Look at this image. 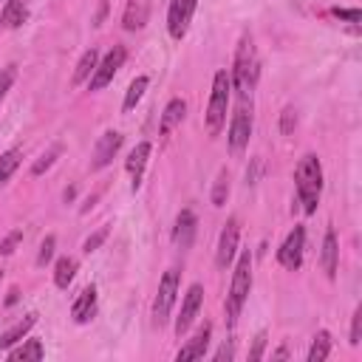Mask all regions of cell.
<instances>
[{
  "instance_id": "obj_1",
  "label": "cell",
  "mask_w": 362,
  "mask_h": 362,
  "mask_svg": "<svg viewBox=\"0 0 362 362\" xmlns=\"http://www.w3.org/2000/svg\"><path fill=\"white\" fill-rule=\"evenodd\" d=\"M257 76H260V62H257L255 40H252V34H243L238 40V48H235V62H232V71H229V82L240 93V99H252Z\"/></svg>"
},
{
  "instance_id": "obj_2",
  "label": "cell",
  "mask_w": 362,
  "mask_h": 362,
  "mask_svg": "<svg viewBox=\"0 0 362 362\" xmlns=\"http://www.w3.org/2000/svg\"><path fill=\"white\" fill-rule=\"evenodd\" d=\"M294 181H297V198L303 204V212L311 215L320 204V192H322V164L314 153H305L294 170Z\"/></svg>"
},
{
  "instance_id": "obj_3",
  "label": "cell",
  "mask_w": 362,
  "mask_h": 362,
  "mask_svg": "<svg viewBox=\"0 0 362 362\" xmlns=\"http://www.w3.org/2000/svg\"><path fill=\"white\" fill-rule=\"evenodd\" d=\"M229 90H232V82H229V71H218L215 79H212V93H209V105H206V133L209 136H218L226 124V110H229Z\"/></svg>"
},
{
  "instance_id": "obj_4",
  "label": "cell",
  "mask_w": 362,
  "mask_h": 362,
  "mask_svg": "<svg viewBox=\"0 0 362 362\" xmlns=\"http://www.w3.org/2000/svg\"><path fill=\"white\" fill-rule=\"evenodd\" d=\"M249 291H252V252L246 249L238 257V266H235V274H232V286H229V297H226V317H229V322L238 320Z\"/></svg>"
},
{
  "instance_id": "obj_5",
  "label": "cell",
  "mask_w": 362,
  "mask_h": 362,
  "mask_svg": "<svg viewBox=\"0 0 362 362\" xmlns=\"http://www.w3.org/2000/svg\"><path fill=\"white\" fill-rule=\"evenodd\" d=\"M178 286H181V272L178 269H167L161 283H158V291H156V300H153V322L161 328L170 314H173V305H175V294H178Z\"/></svg>"
},
{
  "instance_id": "obj_6",
  "label": "cell",
  "mask_w": 362,
  "mask_h": 362,
  "mask_svg": "<svg viewBox=\"0 0 362 362\" xmlns=\"http://www.w3.org/2000/svg\"><path fill=\"white\" fill-rule=\"evenodd\" d=\"M229 150L238 156L246 150L249 139H252V99H240V105L235 107L232 113V122H229Z\"/></svg>"
},
{
  "instance_id": "obj_7",
  "label": "cell",
  "mask_w": 362,
  "mask_h": 362,
  "mask_svg": "<svg viewBox=\"0 0 362 362\" xmlns=\"http://www.w3.org/2000/svg\"><path fill=\"white\" fill-rule=\"evenodd\" d=\"M124 59H127V48H124V45H113V48L102 57V62H96V71H93L90 79H88V90H102L105 85H110L113 76H116V71L124 65Z\"/></svg>"
},
{
  "instance_id": "obj_8",
  "label": "cell",
  "mask_w": 362,
  "mask_h": 362,
  "mask_svg": "<svg viewBox=\"0 0 362 362\" xmlns=\"http://www.w3.org/2000/svg\"><path fill=\"white\" fill-rule=\"evenodd\" d=\"M303 249H305V229L297 223V226L286 235V240L280 243V249H277V263H280L283 269H288V272H297V269L303 266Z\"/></svg>"
},
{
  "instance_id": "obj_9",
  "label": "cell",
  "mask_w": 362,
  "mask_h": 362,
  "mask_svg": "<svg viewBox=\"0 0 362 362\" xmlns=\"http://www.w3.org/2000/svg\"><path fill=\"white\" fill-rule=\"evenodd\" d=\"M198 8V0H170L167 8V31L173 40H184L192 23V14Z\"/></svg>"
},
{
  "instance_id": "obj_10",
  "label": "cell",
  "mask_w": 362,
  "mask_h": 362,
  "mask_svg": "<svg viewBox=\"0 0 362 362\" xmlns=\"http://www.w3.org/2000/svg\"><path fill=\"white\" fill-rule=\"evenodd\" d=\"M201 303H204V288L201 283H192L184 294V303H181V314L175 317V337H184L189 331V325L195 322L198 311H201Z\"/></svg>"
},
{
  "instance_id": "obj_11",
  "label": "cell",
  "mask_w": 362,
  "mask_h": 362,
  "mask_svg": "<svg viewBox=\"0 0 362 362\" xmlns=\"http://www.w3.org/2000/svg\"><path fill=\"white\" fill-rule=\"evenodd\" d=\"M238 238H240V223L238 218H229L221 229V238H218V249H215V263L218 269H226L238 252Z\"/></svg>"
},
{
  "instance_id": "obj_12",
  "label": "cell",
  "mask_w": 362,
  "mask_h": 362,
  "mask_svg": "<svg viewBox=\"0 0 362 362\" xmlns=\"http://www.w3.org/2000/svg\"><path fill=\"white\" fill-rule=\"evenodd\" d=\"M119 147H122V133H119V130H105V133L99 136L96 147H93L90 170H105V167L113 161V156L119 153Z\"/></svg>"
},
{
  "instance_id": "obj_13",
  "label": "cell",
  "mask_w": 362,
  "mask_h": 362,
  "mask_svg": "<svg viewBox=\"0 0 362 362\" xmlns=\"http://www.w3.org/2000/svg\"><path fill=\"white\" fill-rule=\"evenodd\" d=\"M150 150H153L150 141H139V144L130 150V156L124 158V170L130 173V189H133V192L141 187V178H144V167H147Z\"/></svg>"
},
{
  "instance_id": "obj_14",
  "label": "cell",
  "mask_w": 362,
  "mask_h": 362,
  "mask_svg": "<svg viewBox=\"0 0 362 362\" xmlns=\"http://www.w3.org/2000/svg\"><path fill=\"white\" fill-rule=\"evenodd\" d=\"M209 337H212V322H204V325L192 334V339H187V342L178 348L175 359H178V362H184V359H201V356L206 354Z\"/></svg>"
},
{
  "instance_id": "obj_15",
  "label": "cell",
  "mask_w": 362,
  "mask_h": 362,
  "mask_svg": "<svg viewBox=\"0 0 362 362\" xmlns=\"http://www.w3.org/2000/svg\"><path fill=\"white\" fill-rule=\"evenodd\" d=\"M195 226H198L195 212L192 209H181L178 218H175V226H173V243L178 249H189L192 240H195Z\"/></svg>"
},
{
  "instance_id": "obj_16",
  "label": "cell",
  "mask_w": 362,
  "mask_h": 362,
  "mask_svg": "<svg viewBox=\"0 0 362 362\" xmlns=\"http://www.w3.org/2000/svg\"><path fill=\"white\" fill-rule=\"evenodd\" d=\"M93 314H96V286H85L71 305V317L76 325H85Z\"/></svg>"
},
{
  "instance_id": "obj_17",
  "label": "cell",
  "mask_w": 362,
  "mask_h": 362,
  "mask_svg": "<svg viewBox=\"0 0 362 362\" xmlns=\"http://www.w3.org/2000/svg\"><path fill=\"white\" fill-rule=\"evenodd\" d=\"M34 325H37V314L31 311V314H25L20 322H14L11 328H6V331L0 334V351H8V348H14L17 342H23L25 334H28Z\"/></svg>"
},
{
  "instance_id": "obj_18",
  "label": "cell",
  "mask_w": 362,
  "mask_h": 362,
  "mask_svg": "<svg viewBox=\"0 0 362 362\" xmlns=\"http://www.w3.org/2000/svg\"><path fill=\"white\" fill-rule=\"evenodd\" d=\"M337 269H339V243H337V232L328 226L325 238H322V272L334 280Z\"/></svg>"
},
{
  "instance_id": "obj_19",
  "label": "cell",
  "mask_w": 362,
  "mask_h": 362,
  "mask_svg": "<svg viewBox=\"0 0 362 362\" xmlns=\"http://www.w3.org/2000/svg\"><path fill=\"white\" fill-rule=\"evenodd\" d=\"M28 20V0H8L0 11V28H20Z\"/></svg>"
},
{
  "instance_id": "obj_20",
  "label": "cell",
  "mask_w": 362,
  "mask_h": 362,
  "mask_svg": "<svg viewBox=\"0 0 362 362\" xmlns=\"http://www.w3.org/2000/svg\"><path fill=\"white\" fill-rule=\"evenodd\" d=\"M147 17H150V8H147V3H144V0H130V3L124 6V14H122V25H124V31H139V28H144Z\"/></svg>"
},
{
  "instance_id": "obj_21",
  "label": "cell",
  "mask_w": 362,
  "mask_h": 362,
  "mask_svg": "<svg viewBox=\"0 0 362 362\" xmlns=\"http://www.w3.org/2000/svg\"><path fill=\"white\" fill-rule=\"evenodd\" d=\"M184 113H187V102L184 99H170L167 107H164V113H161V119H158V133L167 136L175 124H181Z\"/></svg>"
},
{
  "instance_id": "obj_22",
  "label": "cell",
  "mask_w": 362,
  "mask_h": 362,
  "mask_svg": "<svg viewBox=\"0 0 362 362\" xmlns=\"http://www.w3.org/2000/svg\"><path fill=\"white\" fill-rule=\"evenodd\" d=\"M6 354H8L11 362H20V359L25 362V359H42V356H45V348H42L40 339H25V342H20L17 348H8Z\"/></svg>"
},
{
  "instance_id": "obj_23",
  "label": "cell",
  "mask_w": 362,
  "mask_h": 362,
  "mask_svg": "<svg viewBox=\"0 0 362 362\" xmlns=\"http://www.w3.org/2000/svg\"><path fill=\"white\" fill-rule=\"evenodd\" d=\"M96 62H99V51L96 48H88L82 57H79V62H76V71H74V85H82V82H88L90 79V74L96 71Z\"/></svg>"
},
{
  "instance_id": "obj_24",
  "label": "cell",
  "mask_w": 362,
  "mask_h": 362,
  "mask_svg": "<svg viewBox=\"0 0 362 362\" xmlns=\"http://www.w3.org/2000/svg\"><path fill=\"white\" fill-rule=\"evenodd\" d=\"M76 257H59L57 260V266H54V286L57 288H68L71 286V280H74V274H76Z\"/></svg>"
},
{
  "instance_id": "obj_25",
  "label": "cell",
  "mask_w": 362,
  "mask_h": 362,
  "mask_svg": "<svg viewBox=\"0 0 362 362\" xmlns=\"http://www.w3.org/2000/svg\"><path fill=\"white\" fill-rule=\"evenodd\" d=\"M328 356H331V334L328 331H317L314 342L308 348V362H322Z\"/></svg>"
},
{
  "instance_id": "obj_26",
  "label": "cell",
  "mask_w": 362,
  "mask_h": 362,
  "mask_svg": "<svg viewBox=\"0 0 362 362\" xmlns=\"http://www.w3.org/2000/svg\"><path fill=\"white\" fill-rule=\"evenodd\" d=\"M226 198H229V170L223 167V170H218V175H215V184H212L209 201H212V206H223V204H226Z\"/></svg>"
},
{
  "instance_id": "obj_27",
  "label": "cell",
  "mask_w": 362,
  "mask_h": 362,
  "mask_svg": "<svg viewBox=\"0 0 362 362\" xmlns=\"http://www.w3.org/2000/svg\"><path fill=\"white\" fill-rule=\"evenodd\" d=\"M147 85H150V79H147L144 74H141V76H136V79L127 85V93H124V102H122V107H124V110H133V107H136V102L144 96Z\"/></svg>"
},
{
  "instance_id": "obj_28",
  "label": "cell",
  "mask_w": 362,
  "mask_h": 362,
  "mask_svg": "<svg viewBox=\"0 0 362 362\" xmlns=\"http://www.w3.org/2000/svg\"><path fill=\"white\" fill-rule=\"evenodd\" d=\"M20 158H23V153H20L17 147H11V150H6V153L0 156V187L14 175V170L20 167Z\"/></svg>"
},
{
  "instance_id": "obj_29",
  "label": "cell",
  "mask_w": 362,
  "mask_h": 362,
  "mask_svg": "<svg viewBox=\"0 0 362 362\" xmlns=\"http://www.w3.org/2000/svg\"><path fill=\"white\" fill-rule=\"evenodd\" d=\"M59 156H62V144H51V147H48V150H45V153L31 164V175H42V173H45V170H48Z\"/></svg>"
},
{
  "instance_id": "obj_30",
  "label": "cell",
  "mask_w": 362,
  "mask_h": 362,
  "mask_svg": "<svg viewBox=\"0 0 362 362\" xmlns=\"http://www.w3.org/2000/svg\"><path fill=\"white\" fill-rule=\"evenodd\" d=\"M54 249H57V238L54 235H45V240L40 243V252H37V266H45L54 257Z\"/></svg>"
},
{
  "instance_id": "obj_31",
  "label": "cell",
  "mask_w": 362,
  "mask_h": 362,
  "mask_svg": "<svg viewBox=\"0 0 362 362\" xmlns=\"http://www.w3.org/2000/svg\"><path fill=\"white\" fill-rule=\"evenodd\" d=\"M294 127H297V110L294 107H283V113H280V133L291 136Z\"/></svg>"
},
{
  "instance_id": "obj_32",
  "label": "cell",
  "mask_w": 362,
  "mask_h": 362,
  "mask_svg": "<svg viewBox=\"0 0 362 362\" xmlns=\"http://www.w3.org/2000/svg\"><path fill=\"white\" fill-rule=\"evenodd\" d=\"M105 238H107V226H102V229H96L93 235H88L85 238V243H82V252L85 255H90V252H96L102 243H105Z\"/></svg>"
},
{
  "instance_id": "obj_33",
  "label": "cell",
  "mask_w": 362,
  "mask_h": 362,
  "mask_svg": "<svg viewBox=\"0 0 362 362\" xmlns=\"http://www.w3.org/2000/svg\"><path fill=\"white\" fill-rule=\"evenodd\" d=\"M14 76H17V68H14V65H6V68H0V102H3V96L11 90V85H14Z\"/></svg>"
},
{
  "instance_id": "obj_34",
  "label": "cell",
  "mask_w": 362,
  "mask_h": 362,
  "mask_svg": "<svg viewBox=\"0 0 362 362\" xmlns=\"http://www.w3.org/2000/svg\"><path fill=\"white\" fill-rule=\"evenodd\" d=\"M23 240V229H11L3 240H0V255H11L17 249V243Z\"/></svg>"
},
{
  "instance_id": "obj_35",
  "label": "cell",
  "mask_w": 362,
  "mask_h": 362,
  "mask_svg": "<svg viewBox=\"0 0 362 362\" xmlns=\"http://www.w3.org/2000/svg\"><path fill=\"white\" fill-rule=\"evenodd\" d=\"M359 342H362V305H356L351 317V345H359Z\"/></svg>"
},
{
  "instance_id": "obj_36",
  "label": "cell",
  "mask_w": 362,
  "mask_h": 362,
  "mask_svg": "<svg viewBox=\"0 0 362 362\" xmlns=\"http://www.w3.org/2000/svg\"><path fill=\"white\" fill-rule=\"evenodd\" d=\"M331 14L339 17V20H345V23H351L354 28H356L359 20H362V11H359V8H331Z\"/></svg>"
},
{
  "instance_id": "obj_37",
  "label": "cell",
  "mask_w": 362,
  "mask_h": 362,
  "mask_svg": "<svg viewBox=\"0 0 362 362\" xmlns=\"http://www.w3.org/2000/svg\"><path fill=\"white\" fill-rule=\"evenodd\" d=\"M263 351H266V331H260V334L255 337V345H252V351H249V359L257 362V359L263 356Z\"/></svg>"
},
{
  "instance_id": "obj_38",
  "label": "cell",
  "mask_w": 362,
  "mask_h": 362,
  "mask_svg": "<svg viewBox=\"0 0 362 362\" xmlns=\"http://www.w3.org/2000/svg\"><path fill=\"white\" fill-rule=\"evenodd\" d=\"M232 356H235V348H232V345H226V342H223V345H221V351L215 354V359H218V362H221V359H232Z\"/></svg>"
},
{
  "instance_id": "obj_39",
  "label": "cell",
  "mask_w": 362,
  "mask_h": 362,
  "mask_svg": "<svg viewBox=\"0 0 362 362\" xmlns=\"http://www.w3.org/2000/svg\"><path fill=\"white\" fill-rule=\"evenodd\" d=\"M74 198H76V187L71 184V187H65V192H62V201H65V204H71Z\"/></svg>"
},
{
  "instance_id": "obj_40",
  "label": "cell",
  "mask_w": 362,
  "mask_h": 362,
  "mask_svg": "<svg viewBox=\"0 0 362 362\" xmlns=\"http://www.w3.org/2000/svg\"><path fill=\"white\" fill-rule=\"evenodd\" d=\"M17 297H20V291H17V288H11V291H8V297H6V305H14V303H17Z\"/></svg>"
},
{
  "instance_id": "obj_41",
  "label": "cell",
  "mask_w": 362,
  "mask_h": 362,
  "mask_svg": "<svg viewBox=\"0 0 362 362\" xmlns=\"http://www.w3.org/2000/svg\"><path fill=\"white\" fill-rule=\"evenodd\" d=\"M105 11H107V3H102V6H99V14H96V23H93V25H99V23H102V17H105Z\"/></svg>"
},
{
  "instance_id": "obj_42",
  "label": "cell",
  "mask_w": 362,
  "mask_h": 362,
  "mask_svg": "<svg viewBox=\"0 0 362 362\" xmlns=\"http://www.w3.org/2000/svg\"><path fill=\"white\" fill-rule=\"evenodd\" d=\"M0 280H3V272H0Z\"/></svg>"
}]
</instances>
